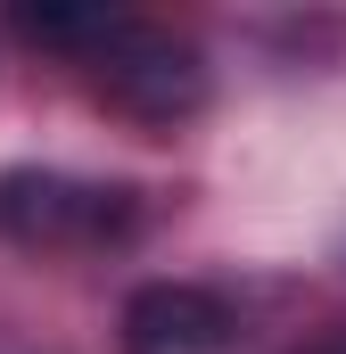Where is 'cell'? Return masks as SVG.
Segmentation results:
<instances>
[{
    "mask_svg": "<svg viewBox=\"0 0 346 354\" xmlns=\"http://www.w3.org/2000/svg\"><path fill=\"white\" fill-rule=\"evenodd\" d=\"M140 231V189L132 181H91L58 165H17L0 174V239L25 256H99Z\"/></svg>",
    "mask_w": 346,
    "mask_h": 354,
    "instance_id": "1",
    "label": "cell"
},
{
    "mask_svg": "<svg viewBox=\"0 0 346 354\" xmlns=\"http://www.w3.org/2000/svg\"><path fill=\"white\" fill-rule=\"evenodd\" d=\"M75 66H91L99 99L124 107L132 124H181V115L206 107V58H198V41L173 33V25H149V17H116L107 8V25L91 33V50Z\"/></svg>",
    "mask_w": 346,
    "mask_h": 354,
    "instance_id": "2",
    "label": "cell"
},
{
    "mask_svg": "<svg viewBox=\"0 0 346 354\" xmlns=\"http://www.w3.org/2000/svg\"><path fill=\"white\" fill-rule=\"evenodd\" d=\"M239 305L206 280H149L124 297V354H231Z\"/></svg>",
    "mask_w": 346,
    "mask_h": 354,
    "instance_id": "3",
    "label": "cell"
},
{
    "mask_svg": "<svg viewBox=\"0 0 346 354\" xmlns=\"http://www.w3.org/2000/svg\"><path fill=\"white\" fill-rule=\"evenodd\" d=\"M305 354H346V330H330V338H322V346H305Z\"/></svg>",
    "mask_w": 346,
    "mask_h": 354,
    "instance_id": "4",
    "label": "cell"
},
{
    "mask_svg": "<svg viewBox=\"0 0 346 354\" xmlns=\"http://www.w3.org/2000/svg\"><path fill=\"white\" fill-rule=\"evenodd\" d=\"M0 354H17V346H0Z\"/></svg>",
    "mask_w": 346,
    "mask_h": 354,
    "instance_id": "5",
    "label": "cell"
}]
</instances>
